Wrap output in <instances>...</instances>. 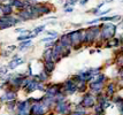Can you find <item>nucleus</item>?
Listing matches in <instances>:
<instances>
[{
  "instance_id": "nucleus-1",
  "label": "nucleus",
  "mask_w": 123,
  "mask_h": 115,
  "mask_svg": "<svg viewBox=\"0 0 123 115\" xmlns=\"http://www.w3.org/2000/svg\"><path fill=\"white\" fill-rule=\"evenodd\" d=\"M98 104L97 103V97L91 92H87L83 96V98L80 100V105L85 108H92L94 107L96 105Z\"/></svg>"
},
{
  "instance_id": "nucleus-2",
  "label": "nucleus",
  "mask_w": 123,
  "mask_h": 115,
  "mask_svg": "<svg viewBox=\"0 0 123 115\" xmlns=\"http://www.w3.org/2000/svg\"><path fill=\"white\" fill-rule=\"evenodd\" d=\"M44 29H45V25H42V27H38L35 29V32H40V31H43Z\"/></svg>"
},
{
  "instance_id": "nucleus-3",
  "label": "nucleus",
  "mask_w": 123,
  "mask_h": 115,
  "mask_svg": "<svg viewBox=\"0 0 123 115\" xmlns=\"http://www.w3.org/2000/svg\"><path fill=\"white\" fill-rule=\"evenodd\" d=\"M73 8H64V12H73Z\"/></svg>"
}]
</instances>
